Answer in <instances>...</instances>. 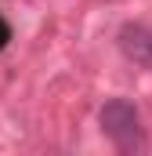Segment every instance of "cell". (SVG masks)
I'll return each mask as SVG.
<instances>
[{"label":"cell","mask_w":152,"mask_h":156,"mask_svg":"<svg viewBox=\"0 0 152 156\" xmlns=\"http://www.w3.org/2000/svg\"><path fill=\"white\" fill-rule=\"evenodd\" d=\"M102 131L112 138V145L123 149V153H138V149H145V134H141L138 109H134L127 98H112V102L102 105Z\"/></svg>","instance_id":"6da1fadb"},{"label":"cell","mask_w":152,"mask_h":156,"mask_svg":"<svg viewBox=\"0 0 152 156\" xmlns=\"http://www.w3.org/2000/svg\"><path fill=\"white\" fill-rule=\"evenodd\" d=\"M119 51L134 62V66H141V69H149L152 73V29L149 26H141V22H127L123 29H119Z\"/></svg>","instance_id":"7a4b0ae2"},{"label":"cell","mask_w":152,"mask_h":156,"mask_svg":"<svg viewBox=\"0 0 152 156\" xmlns=\"http://www.w3.org/2000/svg\"><path fill=\"white\" fill-rule=\"evenodd\" d=\"M7 40H11V29H7V22H4V18H0V47H4V44H7Z\"/></svg>","instance_id":"3957f363"}]
</instances>
